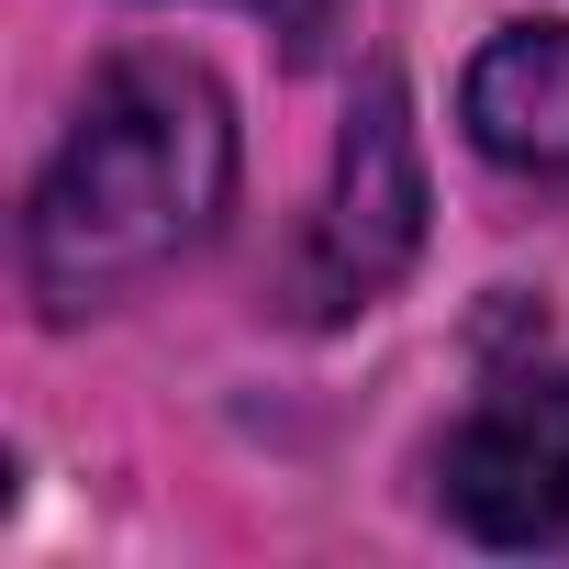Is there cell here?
<instances>
[{"mask_svg": "<svg viewBox=\"0 0 569 569\" xmlns=\"http://www.w3.org/2000/svg\"><path fill=\"white\" fill-rule=\"evenodd\" d=\"M279 12H291V0H279Z\"/></svg>", "mask_w": 569, "mask_h": 569, "instance_id": "5b68a950", "label": "cell"}, {"mask_svg": "<svg viewBox=\"0 0 569 569\" xmlns=\"http://www.w3.org/2000/svg\"><path fill=\"white\" fill-rule=\"evenodd\" d=\"M425 246V157H413V101L402 79L380 68L336 134V190L313 212V246H302V279H291V302L302 313H358L380 302L391 279L413 268Z\"/></svg>", "mask_w": 569, "mask_h": 569, "instance_id": "7a4b0ae2", "label": "cell"}, {"mask_svg": "<svg viewBox=\"0 0 569 569\" xmlns=\"http://www.w3.org/2000/svg\"><path fill=\"white\" fill-rule=\"evenodd\" d=\"M234 201V101L201 57H112L34 179L23 279L57 325L168 279Z\"/></svg>", "mask_w": 569, "mask_h": 569, "instance_id": "6da1fadb", "label": "cell"}, {"mask_svg": "<svg viewBox=\"0 0 569 569\" xmlns=\"http://www.w3.org/2000/svg\"><path fill=\"white\" fill-rule=\"evenodd\" d=\"M480 157L502 168H536V179H569V23H513L469 57V90H458Z\"/></svg>", "mask_w": 569, "mask_h": 569, "instance_id": "277c9868", "label": "cell"}, {"mask_svg": "<svg viewBox=\"0 0 569 569\" xmlns=\"http://www.w3.org/2000/svg\"><path fill=\"white\" fill-rule=\"evenodd\" d=\"M447 502L491 547H558L569 536V369L491 391L447 436Z\"/></svg>", "mask_w": 569, "mask_h": 569, "instance_id": "3957f363", "label": "cell"}]
</instances>
